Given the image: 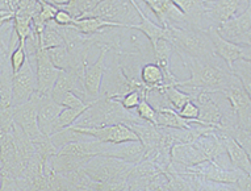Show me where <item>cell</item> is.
<instances>
[{
  "label": "cell",
  "mask_w": 251,
  "mask_h": 191,
  "mask_svg": "<svg viewBox=\"0 0 251 191\" xmlns=\"http://www.w3.org/2000/svg\"><path fill=\"white\" fill-rule=\"evenodd\" d=\"M191 73L190 79L179 81L176 87L188 92L192 99L199 92H223L239 79L218 55L210 59L187 58L181 61Z\"/></svg>",
  "instance_id": "6da1fadb"
},
{
  "label": "cell",
  "mask_w": 251,
  "mask_h": 191,
  "mask_svg": "<svg viewBox=\"0 0 251 191\" xmlns=\"http://www.w3.org/2000/svg\"><path fill=\"white\" fill-rule=\"evenodd\" d=\"M167 29V40L171 42L174 53L183 59H210L217 54L214 52L213 42L210 38L209 30L199 29V28H179V27H169Z\"/></svg>",
  "instance_id": "7a4b0ae2"
},
{
  "label": "cell",
  "mask_w": 251,
  "mask_h": 191,
  "mask_svg": "<svg viewBox=\"0 0 251 191\" xmlns=\"http://www.w3.org/2000/svg\"><path fill=\"white\" fill-rule=\"evenodd\" d=\"M112 61L107 65L105 73H104L103 82H101V91L100 96L105 98H120V96L126 95L128 92L133 90H146L141 79H130L125 74L121 62H120L119 54L112 53Z\"/></svg>",
  "instance_id": "3957f363"
},
{
  "label": "cell",
  "mask_w": 251,
  "mask_h": 191,
  "mask_svg": "<svg viewBox=\"0 0 251 191\" xmlns=\"http://www.w3.org/2000/svg\"><path fill=\"white\" fill-rule=\"evenodd\" d=\"M134 164L121 161L107 156H95L83 166L82 171L94 182H113L128 179Z\"/></svg>",
  "instance_id": "277c9868"
},
{
  "label": "cell",
  "mask_w": 251,
  "mask_h": 191,
  "mask_svg": "<svg viewBox=\"0 0 251 191\" xmlns=\"http://www.w3.org/2000/svg\"><path fill=\"white\" fill-rule=\"evenodd\" d=\"M86 17H99L117 23L128 29L130 25L140 23V16L130 0H100V3ZM84 19V17H83Z\"/></svg>",
  "instance_id": "5b68a950"
},
{
  "label": "cell",
  "mask_w": 251,
  "mask_h": 191,
  "mask_svg": "<svg viewBox=\"0 0 251 191\" xmlns=\"http://www.w3.org/2000/svg\"><path fill=\"white\" fill-rule=\"evenodd\" d=\"M216 30L227 41L251 48V1H247L246 9L242 13L218 25Z\"/></svg>",
  "instance_id": "8992f818"
},
{
  "label": "cell",
  "mask_w": 251,
  "mask_h": 191,
  "mask_svg": "<svg viewBox=\"0 0 251 191\" xmlns=\"http://www.w3.org/2000/svg\"><path fill=\"white\" fill-rule=\"evenodd\" d=\"M176 174H194L200 178L208 179V181L235 185L245 175V173L238 169H225L212 160H206L195 166L180 169L179 171H176Z\"/></svg>",
  "instance_id": "52a82bcc"
},
{
  "label": "cell",
  "mask_w": 251,
  "mask_h": 191,
  "mask_svg": "<svg viewBox=\"0 0 251 191\" xmlns=\"http://www.w3.org/2000/svg\"><path fill=\"white\" fill-rule=\"evenodd\" d=\"M37 75L34 67L26 62L16 74H13L12 79V107H19L21 104L32 99V96L37 92Z\"/></svg>",
  "instance_id": "ba28073f"
},
{
  "label": "cell",
  "mask_w": 251,
  "mask_h": 191,
  "mask_svg": "<svg viewBox=\"0 0 251 191\" xmlns=\"http://www.w3.org/2000/svg\"><path fill=\"white\" fill-rule=\"evenodd\" d=\"M223 94L233 108L238 128L251 131V98L243 88L241 81L229 86Z\"/></svg>",
  "instance_id": "9c48e42d"
},
{
  "label": "cell",
  "mask_w": 251,
  "mask_h": 191,
  "mask_svg": "<svg viewBox=\"0 0 251 191\" xmlns=\"http://www.w3.org/2000/svg\"><path fill=\"white\" fill-rule=\"evenodd\" d=\"M99 57L94 63L86 65L84 70V91H86V100L87 103L92 104L94 102L100 98V91H101V82H103L104 73L107 69V55L109 50L107 48H100Z\"/></svg>",
  "instance_id": "30bf717a"
},
{
  "label": "cell",
  "mask_w": 251,
  "mask_h": 191,
  "mask_svg": "<svg viewBox=\"0 0 251 191\" xmlns=\"http://www.w3.org/2000/svg\"><path fill=\"white\" fill-rule=\"evenodd\" d=\"M208 30L213 42L214 52L226 63L230 70L233 69V65L238 61H251V48L227 41L217 33V30L213 27Z\"/></svg>",
  "instance_id": "8fae6325"
},
{
  "label": "cell",
  "mask_w": 251,
  "mask_h": 191,
  "mask_svg": "<svg viewBox=\"0 0 251 191\" xmlns=\"http://www.w3.org/2000/svg\"><path fill=\"white\" fill-rule=\"evenodd\" d=\"M75 131H78V132H80L84 136L95 138V140H99L101 142H109V144L137 141L138 140L136 133L133 132L132 129L125 124L103 125V127H98V128H78L75 129Z\"/></svg>",
  "instance_id": "7c38bea8"
},
{
  "label": "cell",
  "mask_w": 251,
  "mask_h": 191,
  "mask_svg": "<svg viewBox=\"0 0 251 191\" xmlns=\"http://www.w3.org/2000/svg\"><path fill=\"white\" fill-rule=\"evenodd\" d=\"M34 95L25 104H21L19 107H13V120L17 125H20L32 141L45 135V133H42L40 125H38L37 100Z\"/></svg>",
  "instance_id": "4fadbf2b"
},
{
  "label": "cell",
  "mask_w": 251,
  "mask_h": 191,
  "mask_svg": "<svg viewBox=\"0 0 251 191\" xmlns=\"http://www.w3.org/2000/svg\"><path fill=\"white\" fill-rule=\"evenodd\" d=\"M59 71L54 66L48 57L45 49L38 48L36 54V75H37V94L40 95H50L53 91L54 83L58 78Z\"/></svg>",
  "instance_id": "5bb4252c"
},
{
  "label": "cell",
  "mask_w": 251,
  "mask_h": 191,
  "mask_svg": "<svg viewBox=\"0 0 251 191\" xmlns=\"http://www.w3.org/2000/svg\"><path fill=\"white\" fill-rule=\"evenodd\" d=\"M145 4L149 5L156 19L161 23V27L169 28V27H179L184 28L187 27V21L179 7L173 0H144Z\"/></svg>",
  "instance_id": "9a60e30c"
},
{
  "label": "cell",
  "mask_w": 251,
  "mask_h": 191,
  "mask_svg": "<svg viewBox=\"0 0 251 191\" xmlns=\"http://www.w3.org/2000/svg\"><path fill=\"white\" fill-rule=\"evenodd\" d=\"M34 96L37 100V119L40 129L46 136H51L54 124L65 107L57 103L50 95H40L36 92Z\"/></svg>",
  "instance_id": "2e32d148"
},
{
  "label": "cell",
  "mask_w": 251,
  "mask_h": 191,
  "mask_svg": "<svg viewBox=\"0 0 251 191\" xmlns=\"http://www.w3.org/2000/svg\"><path fill=\"white\" fill-rule=\"evenodd\" d=\"M194 102L199 107L198 121L200 124L209 125L217 129L223 128V112L210 92H199L198 95L194 96Z\"/></svg>",
  "instance_id": "e0dca14e"
},
{
  "label": "cell",
  "mask_w": 251,
  "mask_h": 191,
  "mask_svg": "<svg viewBox=\"0 0 251 191\" xmlns=\"http://www.w3.org/2000/svg\"><path fill=\"white\" fill-rule=\"evenodd\" d=\"M179 7L187 21V28H199L208 30L212 28L205 11V0H173Z\"/></svg>",
  "instance_id": "ac0fdd59"
},
{
  "label": "cell",
  "mask_w": 251,
  "mask_h": 191,
  "mask_svg": "<svg viewBox=\"0 0 251 191\" xmlns=\"http://www.w3.org/2000/svg\"><path fill=\"white\" fill-rule=\"evenodd\" d=\"M239 0H205L206 17L213 28L238 15Z\"/></svg>",
  "instance_id": "d6986e66"
},
{
  "label": "cell",
  "mask_w": 251,
  "mask_h": 191,
  "mask_svg": "<svg viewBox=\"0 0 251 191\" xmlns=\"http://www.w3.org/2000/svg\"><path fill=\"white\" fill-rule=\"evenodd\" d=\"M145 148L141 141H125L119 144H109L107 142V148L103 154L100 156H107V157L117 158L121 161L129 162V164H138L145 158Z\"/></svg>",
  "instance_id": "ffe728a7"
},
{
  "label": "cell",
  "mask_w": 251,
  "mask_h": 191,
  "mask_svg": "<svg viewBox=\"0 0 251 191\" xmlns=\"http://www.w3.org/2000/svg\"><path fill=\"white\" fill-rule=\"evenodd\" d=\"M130 1H132L133 7L136 8L137 13H138V16H140V23H138V24L130 25L128 29L140 30L141 33L148 38V41L150 42V45H154V44H155L158 40H161V38H167V29L163 28V27H161V25H156L155 23H152V21L145 15V12L140 7V4L137 3V0H130Z\"/></svg>",
  "instance_id": "44dd1931"
},
{
  "label": "cell",
  "mask_w": 251,
  "mask_h": 191,
  "mask_svg": "<svg viewBox=\"0 0 251 191\" xmlns=\"http://www.w3.org/2000/svg\"><path fill=\"white\" fill-rule=\"evenodd\" d=\"M221 138H223L224 146L226 150L227 156L230 158V162L233 166L237 167L238 170L243 171L245 174L251 175V161L247 153L245 152L242 146L239 145L238 141L234 137H231L230 135L221 132Z\"/></svg>",
  "instance_id": "7402d4cb"
},
{
  "label": "cell",
  "mask_w": 251,
  "mask_h": 191,
  "mask_svg": "<svg viewBox=\"0 0 251 191\" xmlns=\"http://www.w3.org/2000/svg\"><path fill=\"white\" fill-rule=\"evenodd\" d=\"M92 157L86 156H74V154H65L57 152V154L51 158V166L57 174L66 175L74 171L82 170L83 166L90 161Z\"/></svg>",
  "instance_id": "603a6c76"
},
{
  "label": "cell",
  "mask_w": 251,
  "mask_h": 191,
  "mask_svg": "<svg viewBox=\"0 0 251 191\" xmlns=\"http://www.w3.org/2000/svg\"><path fill=\"white\" fill-rule=\"evenodd\" d=\"M128 127L136 133L141 144L144 145L145 152H146L145 154L150 153L161 145V133L158 131L156 125L149 124V123H134V124H129Z\"/></svg>",
  "instance_id": "cb8c5ba5"
},
{
  "label": "cell",
  "mask_w": 251,
  "mask_h": 191,
  "mask_svg": "<svg viewBox=\"0 0 251 191\" xmlns=\"http://www.w3.org/2000/svg\"><path fill=\"white\" fill-rule=\"evenodd\" d=\"M75 29L79 30L80 33L86 36H92V34L100 33L101 30L107 28H124V25L112 23V21L103 20L99 17H84V19H75L74 23L71 24Z\"/></svg>",
  "instance_id": "d4e9b609"
},
{
  "label": "cell",
  "mask_w": 251,
  "mask_h": 191,
  "mask_svg": "<svg viewBox=\"0 0 251 191\" xmlns=\"http://www.w3.org/2000/svg\"><path fill=\"white\" fill-rule=\"evenodd\" d=\"M156 121L159 127L166 128H176V129H190L194 127V123L185 120L179 113L170 107L158 108L156 109Z\"/></svg>",
  "instance_id": "484cf974"
},
{
  "label": "cell",
  "mask_w": 251,
  "mask_h": 191,
  "mask_svg": "<svg viewBox=\"0 0 251 191\" xmlns=\"http://www.w3.org/2000/svg\"><path fill=\"white\" fill-rule=\"evenodd\" d=\"M140 79L148 88V92L159 88L162 84H165V74H163L161 66L155 62H146L141 67Z\"/></svg>",
  "instance_id": "4316f807"
},
{
  "label": "cell",
  "mask_w": 251,
  "mask_h": 191,
  "mask_svg": "<svg viewBox=\"0 0 251 191\" xmlns=\"http://www.w3.org/2000/svg\"><path fill=\"white\" fill-rule=\"evenodd\" d=\"M162 92V95L165 98L166 103H167V107L173 108L176 112H179L181 109V107L184 106L185 103H188L192 99V96L188 94V92L183 91L176 86H170V84H162L161 87L156 88Z\"/></svg>",
  "instance_id": "83f0119b"
},
{
  "label": "cell",
  "mask_w": 251,
  "mask_h": 191,
  "mask_svg": "<svg viewBox=\"0 0 251 191\" xmlns=\"http://www.w3.org/2000/svg\"><path fill=\"white\" fill-rule=\"evenodd\" d=\"M38 36H40V44H41L42 49L46 50L50 49V48H55V46L65 45L58 24L54 20L48 21L45 28L42 29V32Z\"/></svg>",
  "instance_id": "f1b7e54d"
},
{
  "label": "cell",
  "mask_w": 251,
  "mask_h": 191,
  "mask_svg": "<svg viewBox=\"0 0 251 191\" xmlns=\"http://www.w3.org/2000/svg\"><path fill=\"white\" fill-rule=\"evenodd\" d=\"M190 179L191 185L194 186L196 191H239L237 185L231 183L214 182V181H208V179L200 178L194 174H183Z\"/></svg>",
  "instance_id": "f546056e"
},
{
  "label": "cell",
  "mask_w": 251,
  "mask_h": 191,
  "mask_svg": "<svg viewBox=\"0 0 251 191\" xmlns=\"http://www.w3.org/2000/svg\"><path fill=\"white\" fill-rule=\"evenodd\" d=\"M100 0H70L69 4L63 5L62 8L70 13L74 19H83L99 4Z\"/></svg>",
  "instance_id": "4dcf8cb0"
},
{
  "label": "cell",
  "mask_w": 251,
  "mask_h": 191,
  "mask_svg": "<svg viewBox=\"0 0 251 191\" xmlns=\"http://www.w3.org/2000/svg\"><path fill=\"white\" fill-rule=\"evenodd\" d=\"M46 53H48V57L50 58L51 63L57 67L58 70L67 71L71 67L70 53L65 45L46 49Z\"/></svg>",
  "instance_id": "1f68e13d"
},
{
  "label": "cell",
  "mask_w": 251,
  "mask_h": 191,
  "mask_svg": "<svg viewBox=\"0 0 251 191\" xmlns=\"http://www.w3.org/2000/svg\"><path fill=\"white\" fill-rule=\"evenodd\" d=\"M86 109L87 108H63V111L59 113V116L54 124L53 133H57L71 127Z\"/></svg>",
  "instance_id": "d6a6232c"
},
{
  "label": "cell",
  "mask_w": 251,
  "mask_h": 191,
  "mask_svg": "<svg viewBox=\"0 0 251 191\" xmlns=\"http://www.w3.org/2000/svg\"><path fill=\"white\" fill-rule=\"evenodd\" d=\"M231 71L241 81L243 88L251 98V61H238L233 65Z\"/></svg>",
  "instance_id": "836d02e7"
},
{
  "label": "cell",
  "mask_w": 251,
  "mask_h": 191,
  "mask_svg": "<svg viewBox=\"0 0 251 191\" xmlns=\"http://www.w3.org/2000/svg\"><path fill=\"white\" fill-rule=\"evenodd\" d=\"M146 95H148L146 90H133V91L128 92L126 95L115 98V99L119 100L124 106V108H126L129 111H134L138 107V104L144 99H146Z\"/></svg>",
  "instance_id": "e575fe53"
},
{
  "label": "cell",
  "mask_w": 251,
  "mask_h": 191,
  "mask_svg": "<svg viewBox=\"0 0 251 191\" xmlns=\"http://www.w3.org/2000/svg\"><path fill=\"white\" fill-rule=\"evenodd\" d=\"M134 112L145 123H149V124L152 125L158 124V121H156V109L146 99H144L138 104V107L134 109Z\"/></svg>",
  "instance_id": "d590c367"
},
{
  "label": "cell",
  "mask_w": 251,
  "mask_h": 191,
  "mask_svg": "<svg viewBox=\"0 0 251 191\" xmlns=\"http://www.w3.org/2000/svg\"><path fill=\"white\" fill-rule=\"evenodd\" d=\"M9 62H11L13 74H16L17 71L24 66V63L26 62V52H25V45L23 42H19V45L9 54Z\"/></svg>",
  "instance_id": "8d00e7d4"
},
{
  "label": "cell",
  "mask_w": 251,
  "mask_h": 191,
  "mask_svg": "<svg viewBox=\"0 0 251 191\" xmlns=\"http://www.w3.org/2000/svg\"><path fill=\"white\" fill-rule=\"evenodd\" d=\"M227 135H230L231 137H234L238 144L242 146L245 152L247 153L249 158H250L251 161V131H245V129H239V128H234L231 129L230 132L227 133Z\"/></svg>",
  "instance_id": "74e56055"
},
{
  "label": "cell",
  "mask_w": 251,
  "mask_h": 191,
  "mask_svg": "<svg viewBox=\"0 0 251 191\" xmlns=\"http://www.w3.org/2000/svg\"><path fill=\"white\" fill-rule=\"evenodd\" d=\"M53 189L54 191H95L94 189H90V187L78 186V185H75V183L70 182L69 179L65 178L63 175L59 174L55 175Z\"/></svg>",
  "instance_id": "f35d334b"
},
{
  "label": "cell",
  "mask_w": 251,
  "mask_h": 191,
  "mask_svg": "<svg viewBox=\"0 0 251 191\" xmlns=\"http://www.w3.org/2000/svg\"><path fill=\"white\" fill-rule=\"evenodd\" d=\"M59 104L63 106L65 108H88L91 106L90 103L84 102L80 96L76 95L75 92H67V94H65L61 102H59Z\"/></svg>",
  "instance_id": "ab89813d"
},
{
  "label": "cell",
  "mask_w": 251,
  "mask_h": 191,
  "mask_svg": "<svg viewBox=\"0 0 251 191\" xmlns=\"http://www.w3.org/2000/svg\"><path fill=\"white\" fill-rule=\"evenodd\" d=\"M95 191H129L128 179L113 181V182H95Z\"/></svg>",
  "instance_id": "60d3db41"
},
{
  "label": "cell",
  "mask_w": 251,
  "mask_h": 191,
  "mask_svg": "<svg viewBox=\"0 0 251 191\" xmlns=\"http://www.w3.org/2000/svg\"><path fill=\"white\" fill-rule=\"evenodd\" d=\"M177 113H179L183 119H185V120L191 121V123H195V121L199 119L198 104L195 103L194 100H191L188 103H185Z\"/></svg>",
  "instance_id": "b9f144b4"
},
{
  "label": "cell",
  "mask_w": 251,
  "mask_h": 191,
  "mask_svg": "<svg viewBox=\"0 0 251 191\" xmlns=\"http://www.w3.org/2000/svg\"><path fill=\"white\" fill-rule=\"evenodd\" d=\"M151 191H174L171 185H170L166 171L162 174L156 175L155 178L151 181Z\"/></svg>",
  "instance_id": "7bdbcfd3"
},
{
  "label": "cell",
  "mask_w": 251,
  "mask_h": 191,
  "mask_svg": "<svg viewBox=\"0 0 251 191\" xmlns=\"http://www.w3.org/2000/svg\"><path fill=\"white\" fill-rule=\"evenodd\" d=\"M152 179L128 178L129 191H151Z\"/></svg>",
  "instance_id": "ee69618b"
},
{
  "label": "cell",
  "mask_w": 251,
  "mask_h": 191,
  "mask_svg": "<svg viewBox=\"0 0 251 191\" xmlns=\"http://www.w3.org/2000/svg\"><path fill=\"white\" fill-rule=\"evenodd\" d=\"M74 17L71 16L70 13L65 11V9H58V12L55 13L54 16V21L57 23L58 25H62V27H67V25H71L74 23Z\"/></svg>",
  "instance_id": "f6af8a7d"
},
{
  "label": "cell",
  "mask_w": 251,
  "mask_h": 191,
  "mask_svg": "<svg viewBox=\"0 0 251 191\" xmlns=\"http://www.w3.org/2000/svg\"><path fill=\"white\" fill-rule=\"evenodd\" d=\"M235 185L239 189V191H251V175L245 174Z\"/></svg>",
  "instance_id": "bcb514c9"
},
{
  "label": "cell",
  "mask_w": 251,
  "mask_h": 191,
  "mask_svg": "<svg viewBox=\"0 0 251 191\" xmlns=\"http://www.w3.org/2000/svg\"><path fill=\"white\" fill-rule=\"evenodd\" d=\"M15 19V12L9 9H0V25H4L11 23Z\"/></svg>",
  "instance_id": "7dc6e473"
},
{
  "label": "cell",
  "mask_w": 251,
  "mask_h": 191,
  "mask_svg": "<svg viewBox=\"0 0 251 191\" xmlns=\"http://www.w3.org/2000/svg\"><path fill=\"white\" fill-rule=\"evenodd\" d=\"M7 57H9V54L3 53V52H1V50H0V62H1V61H3V59L7 58Z\"/></svg>",
  "instance_id": "c3c4849f"
},
{
  "label": "cell",
  "mask_w": 251,
  "mask_h": 191,
  "mask_svg": "<svg viewBox=\"0 0 251 191\" xmlns=\"http://www.w3.org/2000/svg\"><path fill=\"white\" fill-rule=\"evenodd\" d=\"M1 177H3V174H1V169H0V187H1Z\"/></svg>",
  "instance_id": "681fc988"
},
{
  "label": "cell",
  "mask_w": 251,
  "mask_h": 191,
  "mask_svg": "<svg viewBox=\"0 0 251 191\" xmlns=\"http://www.w3.org/2000/svg\"><path fill=\"white\" fill-rule=\"evenodd\" d=\"M42 191H54L53 189H50V187H46L45 190H42Z\"/></svg>",
  "instance_id": "f907efd6"
},
{
  "label": "cell",
  "mask_w": 251,
  "mask_h": 191,
  "mask_svg": "<svg viewBox=\"0 0 251 191\" xmlns=\"http://www.w3.org/2000/svg\"><path fill=\"white\" fill-rule=\"evenodd\" d=\"M0 103H1V95H0Z\"/></svg>",
  "instance_id": "816d5d0a"
},
{
  "label": "cell",
  "mask_w": 251,
  "mask_h": 191,
  "mask_svg": "<svg viewBox=\"0 0 251 191\" xmlns=\"http://www.w3.org/2000/svg\"><path fill=\"white\" fill-rule=\"evenodd\" d=\"M0 169H1V164H0Z\"/></svg>",
  "instance_id": "f5cc1de1"
}]
</instances>
